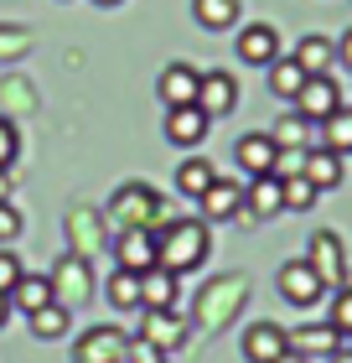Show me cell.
Segmentation results:
<instances>
[{
  "mask_svg": "<svg viewBox=\"0 0 352 363\" xmlns=\"http://www.w3.org/2000/svg\"><path fill=\"white\" fill-rule=\"evenodd\" d=\"M31 37H21V31H0V52H16V47H26Z\"/></svg>",
  "mask_w": 352,
  "mask_h": 363,
  "instance_id": "cell-37",
  "label": "cell"
},
{
  "mask_svg": "<svg viewBox=\"0 0 352 363\" xmlns=\"http://www.w3.org/2000/svg\"><path fill=\"white\" fill-rule=\"evenodd\" d=\"M212 255V234L203 218H166L156 223V265H166L171 275L203 270Z\"/></svg>",
  "mask_w": 352,
  "mask_h": 363,
  "instance_id": "cell-1",
  "label": "cell"
},
{
  "mask_svg": "<svg viewBox=\"0 0 352 363\" xmlns=\"http://www.w3.org/2000/svg\"><path fill=\"white\" fill-rule=\"evenodd\" d=\"M125 333L120 327H89L73 342V363H125Z\"/></svg>",
  "mask_w": 352,
  "mask_h": 363,
  "instance_id": "cell-8",
  "label": "cell"
},
{
  "mask_svg": "<svg viewBox=\"0 0 352 363\" xmlns=\"http://www.w3.org/2000/svg\"><path fill=\"white\" fill-rule=\"evenodd\" d=\"M322 145H327V151H337L342 161L352 156V104H342L331 120H322Z\"/></svg>",
  "mask_w": 352,
  "mask_h": 363,
  "instance_id": "cell-26",
  "label": "cell"
},
{
  "mask_svg": "<svg viewBox=\"0 0 352 363\" xmlns=\"http://www.w3.org/2000/svg\"><path fill=\"white\" fill-rule=\"evenodd\" d=\"M337 62H342V68L352 73V26L342 31V42H337Z\"/></svg>",
  "mask_w": 352,
  "mask_h": 363,
  "instance_id": "cell-36",
  "label": "cell"
},
{
  "mask_svg": "<svg viewBox=\"0 0 352 363\" xmlns=\"http://www.w3.org/2000/svg\"><path fill=\"white\" fill-rule=\"evenodd\" d=\"M6 322H11V301L0 296V327H6Z\"/></svg>",
  "mask_w": 352,
  "mask_h": 363,
  "instance_id": "cell-40",
  "label": "cell"
},
{
  "mask_svg": "<svg viewBox=\"0 0 352 363\" xmlns=\"http://www.w3.org/2000/svg\"><path fill=\"white\" fill-rule=\"evenodd\" d=\"M270 140L280 145V151H311V145H322V125H311L306 114H285V120H275Z\"/></svg>",
  "mask_w": 352,
  "mask_h": 363,
  "instance_id": "cell-20",
  "label": "cell"
},
{
  "mask_svg": "<svg viewBox=\"0 0 352 363\" xmlns=\"http://www.w3.org/2000/svg\"><path fill=\"white\" fill-rule=\"evenodd\" d=\"M109 301L120 306V311H140V275L114 270V275H109Z\"/></svg>",
  "mask_w": 352,
  "mask_h": 363,
  "instance_id": "cell-30",
  "label": "cell"
},
{
  "mask_svg": "<svg viewBox=\"0 0 352 363\" xmlns=\"http://www.w3.org/2000/svg\"><path fill=\"white\" fill-rule=\"evenodd\" d=\"M285 337H290V348L295 353H306V358H316V353H331V348H337V327H331V322H316V327H295V333H285Z\"/></svg>",
  "mask_w": 352,
  "mask_h": 363,
  "instance_id": "cell-23",
  "label": "cell"
},
{
  "mask_svg": "<svg viewBox=\"0 0 352 363\" xmlns=\"http://www.w3.org/2000/svg\"><path fill=\"white\" fill-rule=\"evenodd\" d=\"M275 363H311V358H306V353H295V348H285V353H280Z\"/></svg>",
  "mask_w": 352,
  "mask_h": 363,
  "instance_id": "cell-39",
  "label": "cell"
},
{
  "mask_svg": "<svg viewBox=\"0 0 352 363\" xmlns=\"http://www.w3.org/2000/svg\"><path fill=\"white\" fill-rule=\"evenodd\" d=\"M275 57H280V31L270 21H249L239 31V62H249V68H270Z\"/></svg>",
  "mask_w": 352,
  "mask_h": 363,
  "instance_id": "cell-14",
  "label": "cell"
},
{
  "mask_svg": "<svg viewBox=\"0 0 352 363\" xmlns=\"http://www.w3.org/2000/svg\"><path fill=\"white\" fill-rule=\"evenodd\" d=\"M327 322L337 327V337H352V286H337V301H331Z\"/></svg>",
  "mask_w": 352,
  "mask_h": 363,
  "instance_id": "cell-31",
  "label": "cell"
},
{
  "mask_svg": "<svg viewBox=\"0 0 352 363\" xmlns=\"http://www.w3.org/2000/svg\"><path fill=\"white\" fill-rule=\"evenodd\" d=\"M176 296H181V275H171L166 265H150L140 275V306L145 311H176Z\"/></svg>",
  "mask_w": 352,
  "mask_h": 363,
  "instance_id": "cell-16",
  "label": "cell"
},
{
  "mask_svg": "<svg viewBox=\"0 0 352 363\" xmlns=\"http://www.w3.org/2000/svg\"><path fill=\"white\" fill-rule=\"evenodd\" d=\"M31 333H37V337H47V342H52V337H68V322H73V311L68 306H57V301H47L42 311H31Z\"/></svg>",
  "mask_w": 352,
  "mask_h": 363,
  "instance_id": "cell-28",
  "label": "cell"
},
{
  "mask_svg": "<svg viewBox=\"0 0 352 363\" xmlns=\"http://www.w3.org/2000/svg\"><path fill=\"white\" fill-rule=\"evenodd\" d=\"M275 213H285L280 177H275V172H270V177H249V182H244V218L264 223V218H275Z\"/></svg>",
  "mask_w": 352,
  "mask_h": 363,
  "instance_id": "cell-15",
  "label": "cell"
},
{
  "mask_svg": "<svg viewBox=\"0 0 352 363\" xmlns=\"http://www.w3.org/2000/svg\"><path fill=\"white\" fill-rule=\"evenodd\" d=\"M6 301H11V311L31 317V311H42L47 301H52V280H47V275H21V280L6 291Z\"/></svg>",
  "mask_w": 352,
  "mask_h": 363,
  "instance_id": "cell-22",
  "label": "cell"
},
{
  "mask_svg": "<svg viewBox=\"0 0 352 363\" xmlns=\"http://www.w3.org/2000/svg\"><path fill=\"white\" fill-rule=\"evenodd\" d=\"M197 109H203L208 120L239 109V84H233V73H223V68L203 73V84H197Z\"/></svg>",
  "mask_w": 352,
  "mask_h": 363,
  "instance_id": "cell-10",
  "label": "cell"
},
{
  "mask_svg": "<svg viewBox=\"0 0 352 363\" xmlns=\"http://www.w3.org/2000/svg\"><path fill=\"white\" fill-rule=\"evenodd\" d=\"M161 213H166V203H161V192L150 187V182H125L104 203V223H114V234H120V228H150V223H166Z\"/></svg>",
  "mask_w": 352,
  "mask_h": 363,
  "instance_id": "cell-2",
  "label": "cell"
},
{
  "mask_svg": "<svg viewBox=\"0 0 352 363\" xmlns=\"http://www.w3.org/2000/svg\"><path fill=\"white\" fill-rule=\"evenodd\" d=\"M47 280H52V301L68 306V311H78L93 296V275H89V259H83V255H62L57 270L47 275Z\"/></svg>",
  "mask_w": 352,
  "mask_h": 363,
  "instance_id": "cell-3",
  "label": "cell"
},
{
  "mask_svg": "<svg viewBox=\"0 0 352 363\" xmlns=\"http://www.w3.org/2000/svg\"><path fill=\"white\" fill-rule=\"evenodd\" d=\"M21 275H26V265H21V259L11 255V244H6V250H0V296H6V291H11L16 280H21Z\"/></svg>",
  "mask_w": 352,
  "mask_h": 363,
  "instance_id": "cell-35",
  "label": "cell"
},
{
  "mask_svg": "<svg viewBox=\"0 0 352 363\" xmlns=\"http://www.w3.org/2000/svg\"><path fill=\"white\" fill-rule=\"evenodd\" d=\"M233 161H239L249 177H270L275 161H280V145L270 140V130H249V135L233 140Z\"/></svg>",
  "mask_w": 352,
  "mask_h": 363,
  "instance_id": "cell-9",
  "label": "cell"
},
{
  "mask_svg": "<svg viewBox=\"0 0 352 363\" xmlns=\"http://www.w3.org/2000/svg\"><path fill=\"white\" fill-rule=\"evenodd\" d=\"M290 104H295V114H306L311 125H322V120H331V114L342 109V89H337L331 73H322V78H306Z\"/></svg>",
  "mask_w": 352,
  "mask_h": 363,
  "instance_id": "cell-5",
  "label": "cell"
},
{
  "mask_svg": "<svg viewBox=\"0 0 352 363\" xmlns=\"http://www.w3.org/2000/svg\"><path fill=\"white\" fill-rule=\"evenodd\" d=\"M342 156L337 151H327V145H311L306 156H300V177L316 182V192H331V187H342Z\"/></svg>",
  "mask_w": 352,
  "mask_h": 363,
  "instance_id": "cell-19",
  "label": "cell"
},
{
  "mask_svg": "<svg viewBox=\"0 0 352 363\" xmlns=\"http://www.w3.org/2000/svg\"><path fill=\"white\" fill-rule=\"evenodd\" d=\"M212 161H203V156H187V161H181V167H176V192L181 197H203L208 187H212Z\"/></svg>",
  "mask_w": 352,
  "mask_h": 363,
  "instance_id": "cell-25",
  "label": "cell"
},
{
  "mask_svg": "<svg viewBox=\"0 0 352 363\" xmlns=\"http://www.w3.org/2000/svg\"><path fill=\"white\" fill-rule=\"evenodd\" d=\"M275 286H280V296L290 306H316L327 296V280L311 270V259H285L280 275H275Z\"/></svg>",
  "mask_w": 352,
  "mask_h": 363,
  "instance_id": "cell-4",
  "label": "cell"
},
{
  "mask_svg": "<svg viewBox=\"0 0 352 363\" xmlns=\"http://www.w3.org/2000/svg\"><path fill=\"white\" fill-rule=\"evenodd\" d=\"M192 16L203 31H233L239 21V0H192Z\"/></svg>",
  "mask_w": 352,
  "mask_h": 363,
  "instance_id": "cell-24",
  "label": "cell"
},
{
  "mask_svg": "<svg viewBox=\"0 0 352 363\" xmlns=\"http://www.w3.org/2000/svg\"><path fill=\"white\" fill-rule=\"evenodd\" d=\"M208 114L197 109V104H176V109H166V140L181 145V151H197V145L208 140Z\"/></svg>",
  "mask_w": 352,
  "mask_h": 363,
  "instance_id": "cell-11",
  "label": "cell"
},
{
  "mask_svg": "<svg viewBox=\"0 0 352 363\" xmlns=\"http://www.w3.org/2000/svg\"><path fill=\"white\" fill-rule=\"evenodd\" d=\"M114 265L130 275H145L156 265V228H120L114 234Z\"/></svg>",
  "mask_w": 352,
  "mask_h": 363,
  "instance_id": "cell-7",
  "label": "cell"
},
{
  "mask_svg": "<svg viewBox=\"0 0 352 363\" xmlns=\"http://www.w3.org/2000/svg\"><path fill=\"white\" fill-rule=\"evenodd\" d=\"M203 203V223H228L244 213V182H228V177H212V187L197 197Z\"/></svg>",
  "mask_w": 352,
  "mask_h": 363,
  "instance_id": "cell-13",
  "label": "cell"
},
{
  "mask_svg": "<svg viewBox=\"0 0 352 363\" xmlns=\"http://www.w3.org/2000/svg\"><path fill=\"white\" fill-rule=\"evenodd\" d=\"M280 197H285V208H290V213H306V208H316V197H322V192H316V182H306V177H280Z\"/></svg>",
  "mask_w": 352,
  "mask_h": 363,
  "instance_id": "cell-29",
  "label": "cell"
},
{
  "mask_svg": "<svg viewBox=\"0 0 352 363\" xmlns=\"http://www.w3.org/2000/svg\"><path fill=\"white\" fill-rule=\"evenodd\" d=\"M327 363H352V342H337V348L327 353Z\"/></svg>",
  "mask_w": 352,
  "mask_h": 363,
  "instance_id": "cell-38",
  "label": "cell"
},
{
  "mask_svg": "<svg viewBox=\"0 0 352 363\" xmlns=\"http://www.w3.org/2000/svg\"><path fill=\"white\" fill-rule=\"evenodd\" d=\"M306 259H311V270L322 275L327 286H347V250H342V239L331 234V228H316L311 234Z\"/></svg>",
  "mask_w": 352,
  "mask_h": 363,
  "instance_id": "cell-6",
  "label": "cell"
},
{
  "mask_svg": "<svg viewBox=\"0 0 352 363\" xmlns=\"http://www.w3.org/2000/svg\"><path fill=\"white\" fill-rule=\"evenodd\" d=\"M244 358L249 363H275L285 348H290V337H285V327H275V322H254V327H244Z\"/></svg>",
  "mask_w": 352,
  "mask_h": 363,
  "instance_id": "cell-17",
  "label": "cell"
},
{
  "mask_svg": "<svg viewBox=\"0 0 352 363\" xmlns=\"http://www.w3.org/2000/svg\"><path fill=\"white\" fill-rule=\"evenodd\" d=\"M125 363H166V353L156 342H145V337H130L125 342Z\"/></svg>",
  "mask_w": 352,
  "mask_h": 363,
  "instance_id": "cell-34",
  "label": "cell"
},
{
  "mask_svg": "<svg viewBox=\"0 0 352 363\" xmlns=\"http://www.w3.org/2000/svg\"><path fill=\"white\" fill-rule=\"evenodd\" d=\"M21 228H26V218H21V208H16V203H0V250H6V244H16V239H21Z\"/></svg>",
  "mask_w": 352,
  "mask_h": 363,
  "instance_id": "cell-32",
  "label": "cell"
},
{
  "mask_svg": "<svg viewBox=\"0 0 352 363\" xmlns=\"http://www.w3.org/2000/svg\"><path fill=\"white\" fill-rule=\"evenodd\" d=\"M290 57L300 62V73H306V78H322V73L337 68V42H331V37H316V31H311V37L295 42Z\"/></svg>",
  "mask_w": 352,
  "mask_h": 363,
  "instance_id": "cell-21",
  "label": "cell"
},
{
  "mask_svg": "<svg viewBox=\"0 0 352 363\" xmlns=\"http://www.w3.org/2000/svg\"><path fill=\"white\" fill-rule=\"evenodd\" d=\"M0 203H6V172H0Z\"/></svg>",
  "mask_w": 352,
  "mask_h": 363,
  "instance_id": "cell-41",
  "label": "cell"
},
{
  "mask_svg": "<svg viewBox=\"0 0 352 363\" xmlns=\"http://www.w3.org/2000/svg\"><path fill=\"white\" fill-rule=\"evenodd\" d=\"M264 73H270V94H275V99H295L300 84H306V73H300V62H295V57H275Z\"/></svg>",
  "mask_w": 352,
  "mask_h": 363,
  "instance_id": "cell-27",
  "label": "cell"
},
{
  "mask_svg": "<svg viewBox=\"0 0 352 363\" xmlns=\"http://www.w3.org/2000/svg\"><path fill=\"white\" fill-rule=\"evenodd\" d=\"M21 156V140H16V125L0 114V172H11V161Z\"/></svg>",
  "mask_w": 352,
  "mask_h": 363,
  "instance_id": "cell-33",
  "label": "cell"
},
{
  "mask_svg": "<svg viewBox=\"0 0 352 363\" xmlns=\"http://www.w3.org/2000/svg\"><path fill=\"white\" fill-rule=\"evenodd\" d=\"M93 6H104V11H109V6H120V0H93Z\"/></svg>",
  "mask_w": 352,
  "mask_h": 363,
  "instance_id": "cell-42",
  "label": "cell"
},
{
  "mask_svg": "<svg viewBox=\"0 0 352 363\" xmlns=\"http://www.w3.org/2000/svg\"><path fill=\"white\" fill-rule=\"evenodd\" d=\"M140 337L156 342L161 353L181 348V337H187V322H181V311H145L140 306Z\"/></svg>",
  "mask_w": 352,
  "mask_h": 363,
  "instance_id": "cell-18",
  "label": "cell"
},
{
  "mask_svg": "<svg viewBox=\"0 0 352 363\" xmlns=\"http://www.w3.org/2000/svg\"><path fill=\"white\" fill-rule=\"evenodd\" d=\"M197 84H203V73L192 62H166L161 78H156V94H161L166 109H176V104H197Z\"/></svg>",
  "mask_w": 352,
  "mask_h": 363,
  "instance_id": "cell-12",
  "label": "cell"
}]
</instances>
